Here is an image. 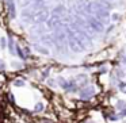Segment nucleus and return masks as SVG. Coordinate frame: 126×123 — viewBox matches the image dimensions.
<instances>
[{
	"mask_svg": "<svg viewBox=\"0 0 126 123\" xmlns=\"http://www.w3.org/2000/svg\"><path fill=\"white\" fill-rule=\"evenodd\" d=\"M87 11L90 15H94L96 19H99L102 23H107L110 20V14L109 10L104 7L103 3L100 1H91V3L87 4Z\"/></svg>",
	"mask_w": 126,
	"mask_h": 123,
	"instance_id": "1",
	"label": "nucleus"
},
{
	"mask_svg": "<svg viewBox=\"0 0 126 123\" xmlns=\"http://www.w3.org/2000/svg\"><path fill=\"white\" fill-rule=\"evenodd\" d=\"M66 42H68L69 49L75 53H81L84 50H87V46L80 41V38L75 34V31L68 26H66Z\"/></svg>",
	"mask_w": 126,
	"mask_h": 123,
	"instance_id": "2",
	"label": "nucleus"
},
{
	"mask_svg": "<svg viewBox=\"0 0 126 123\" xmlns=\"http://www.w3.org/2000/svg\"><path fill=\"white\" fill-rule=\"evenodd\" d=\"M57 82H58V85L65 91V92L75 93V92H79V89H80V87L77 85V82H76L75 79L65 80L64 77H57Z\"/></svg>",
	"mask_w": 126,
	"mask_h": 123,
	"instance_id": "3",
	"label": "nucleus"
},
{
	"mask_svg": "<svg viewBox=\"0 0 126 123\" xmlns=\"http://www.w3.org/2000/svg\"><path fill=\"white\" fill-rule=\"evenodd\" d=\"M84 18H85V22H87V25L90 26V28L94 31V33H103L104 25H103V23H102L99 19H96L94 15H90V14H87Z\"/></svg>",
	"mask_w": 126,
	"mask_h": 123,
	"instance_id": "4",
	"label": "nucleus"
},
{
	"mask_svg": "<svg viewBox=\"0 0 126 123\" xmlns=\"http://www.w3.org/2000/svg\"><path fill=\"white\" fill-rule=\"evenodd\" d=\"M95 93H96V89L92 85H85V87H81L79 89V96L81 100H90L91 97L95 96Z\"/></svg>",
	"mask_w": 126,
	"mask_h": 123,
	"instance_id": "5",
	"label": "nucleus"
},
{
	"mask_svg": "<svg viewBox=\"0 0 126 123\" xmlns=\"http://www.w3.org/2000/svg\"><path fill=\"white\" fill-rule=\"evenodd\" d=\"M47 18H49V12H47V10H45V8H39L38 11H37L35 14L33 15V18H31L30 22L35 23V25H41V23L46 22Z\"/></svg>",
	"mask_w": 126,
	"mask_h": 123,
	"instance_id": "6",
	"label": "nucleus"
},
{
	"mask_svg": "<svg viewBox=\"0 0 126 123\" xmlns=\"http://www.w3.org/2000/svg\"><path fill=\"white\" fill-rule=\"evenodd\" d=\"M7 3V8H8V15L11 19H15V16H16V11H15V3L14 0H6Z\"/></svg>",
	"mask_w": 126,
	"mask_h": 123,
	"instance_id": "7",
	"label": "nucleus"
},
{
	"mask_svg": "<svg viewBox=\"0 0 126 123\" xmlns=\"http://www.w3.org/2000/svg\"><path fill=\"white\" fill-rule=\"evenodd\" d=\"M65 12H66V10H65V7H64V6H57L54 10H53L52 15L58 16V18H61V19H63V18L65 16Z\"/></svg>",
	"mask_w": 126,
	"mask_h": 123,
	"instance_id": "8",
	"label": "nucleus"
},
{
	"mask_svg": "<svg viewBox=\"0 0 126 123\" xmlns=\"http://www.w3.org/2000/svg\"><path fill=\"white\" fill-rule=\"evenodd\" d=\"M75 80H76L79 87H85V85L88 84V77L85 76V74H77Z\"/></svg>",
	"mask_w": 126,
	"mask_h": 123,
	"instance_id": "9",
	"label": "nucleus"
},
{
	"mask_svg": "<svg viewBox=\"0 0 126 123\" xmlns=\"http://www.w3.org/2000/svg\"><path fill=\"white\" fill-rule=\"evenodd\" d=\"M15 52H16V54L19 55V58H20L22 61H26V60H27V54H26L25 50H23L20 46H18V45H16V46H15Z\"/></svg>",
	"mask_w": 126,
	"mask_h": 123,
	"instance_id": "10",
	"label": "nucleus"
},
{
	"mask_svg": "<svg viewBox=\"0 0 126 123\" xmlns=\"http://www.w3.org/2000/svg\"><path fill=\"white\" fill-rule=\"evenodd\" d=\"M8 50H10V53H11L12 55L16 54V52H15V43H14V39H12L11 35L8 37Z\"/></svg>",
	"mask_w": 126,
	"mask_h": 123,
	"instance_id": "11",
	"label": "nucleus"
},
{
	"mask_svg": "<svg viewBox=\"0 0 126 123\" xmlns=\"http://www.w3.org/2000/svg\"><path fill=\"white\" fill-rule=\"evenodd\" d=\"M44 109H45V104L42 103V101L35 103V106H34V112H42Z\"/></svg>",
	"mask_w": 126,
	"mask_h": 123,
	"instance_id": "12",
	"label": "nucleus"
},
{
	"mask_svg": "<svg viewBox=\"0 0 126 123\" xmlns=\"http://www.w3.org/2000/svg\"><path fill=\"white\" fill-rule=\"evenodd\" d=\"M33 46H34V49H35L37 52H39L41 54H49V50H47L46 47H41L39 45H37V43L33 45Z\"/></svg>",
	"mask_w": 126,
	"mask_h": 123,
	"instance_id": "13",
	"label": "nucleus"
},
{
	"mask_svg": "<svg viewBox=\"0 0 126 123\" xmlns=\"http://www.w3.org/2000/svg\"><path fill=\"white\" fill-rule=\"evenodd\" d=\"M107 119H109L110 122H117L119 118H118V114H114V112H109V114H107Z\"/></svg>",
	"mask_w": 126,
	"mask_h": 123,
	"instance_id": "14",
	"label": "nucleus"
},
{
	"mask_svg": "<svg viewBox=\"0 0 126 123\" xmlns=\"http://www.w3.org/2000/svg\"><path fill=\"white\" fill-rule=\"evenodd\" d=\"M115 107H117L118 109H123V108H126V101L125 100H122V99H119V100L117 101V104H115Z\"/></svg>",
	"mask_w": 126,
	"mask_h": 123,
	"instance_id": "15",
	"label": "nucleus"
},
{
	"mask_svg": "<svg viewBox=\"0 0 126 123\" xmlns=\"http://www.w3.org/2000/svg\"><path fill=\"white\" fill-rule=\"evenodd\" d=\"M118 88H119L121 92L126 93V82L125 81H118Z\"/></svg>",
	"mask_w": 126,
	"mask_h": 123,
	"instance_id": "16",
	"label": "nucleus"
},
{
	"mask_svg": "<svg viewBox=\"0 0 126 123\" xmlns=\"http://www.w3.org/2000/svg\"><path fill=\"white\" fill-rule=\"evenodd\" d=\"M47 80V84H49V87H52V88H56L57 87V82H56V80H53V79H46Z\"/></svg>",
	"mask_w": 126,
	"mask_h": 123,
	"instance_id": "17",
	"label": "nucleus"
},
{
	"mask_svg": "<svg viewBox=\"0 0 126 123\" xmlns=\"http://www.w3.org/2000/svg\"><path fill=\"white\" fill-rule=\"evenodd\" d=\"M49 73H50V68H46L44 72H42V79L46 80V79H47V76H49Z\"/></svg>",
	"mask_w": 126,
	"mask_h": 123,
	"instance_id": "18",
	"label": "nucleus"
},
{
	"mask_svg": "<svg viewBox=\"0 0 126 123\" xmlns=\"http://www.w3.org/2000/svg\"><path fill=\"white\" fill-rule=\"evenodd\" d=\"M14 85L15 87H23V85H25V80H15Z\"/></svg>",
	"mask_w": 126,
	"mask_h": 123,
	"instance_id": "19",
	"label": "nucleus"
},
{
	"mask_svg": "<svg viewBox=\"0 0 126 123\" xmlns=\"http://www.w3.org/2000/svg\"><path fill=\"white\" fill-rule=\"evenodd\" d=\"M0 47H1V49L7 47V41H6V38H1V39H0Z\"/></svg>",
	"mask_w": 126,
	"mask_h": 123,
	"instance_id": "20",
	"label": "nucleus"
},
{
	"mask_svg": "<svg viewBox=\"0 0 126 123\" xmlns=\"http://www.w3.org/2000/svg\"><path fill=\"white\" fill-rule=\"evenodd\" d=\"M125 116H126V108H123L118 112V118H125Z\"/></svg>",
	"mask_w": 126,
	"mask_h": 123,
	"instance_id": "21",
	"label": "nucleus"
},
{
	"mask_svg": "<svg viewBox=\"0 0 126 123\" xmlns=\"http://www.w3.org/2000/svg\"><path fill=\"white\" fill-rule=\"evenodd\" d=\"M0 70H1V72L6 70V62H4L3 60H0Z\"/></svg>",
	"mask_w": 126,
	"mask_h": 123,
	"instance_id": "22",
	"label": "nucleus"
},
{
	"mask_svg": "<svg viewBox=\"0 0 126 123\" xmlns=\"http://www.w3.org/2000/svg\"><path fill=\"white\" fill-rule=\"evenodd\" d=\"M117 76L119 77V79H122V77L125 76V73H123V70H119V69H117Z\"/></svg>",
	"mask_w": 126,
	"mask_h": 123,
	"instance_id": "23",
	"label": "nucleus"
},
{
	"mask_svg": "<svg viewBox=\"0 0 126 123\" xmlns=\"http://www.w3.org/2000/svg\"><path fill=\"white\" fill-rule=\"evenodd\" d=\"M11 66H15V69H19L22 65H20L19 62H14V61H12V62H11Z\"/></svg>",
	"mask_w": 126,
	"mask_h": 123,
	"instance_id": "24",
	"label": "nucleus"
},
{
	"mask_svg": "<svg viewBox=\"0 0 126 123\" xmlns=\"http://www.w3.org/2000/svg\"><path fill=\"white\" fill-rule=\"evenodd\" d=\"M8 100L11 101V103H14V101H15V99H14V95H12L11 92H8Z\"/></svg>",
	"mask_w": 126,
	"mask_h": 123,
	"instance_id": "25",
	"label": "nucleus"
},
{
	"mask_svg": "<svg viewBox=\"0 0 126 123\" xmlns=\"http://www.w3.org/2000/svg\"><path fill=\"white\" fill-rule=\"evenodd\" d=\"M111 19H112V20H118V19H119V15H118V14H112Z\"/></svg>",
	"mask_w": 126,
	"mask_h": 123,
	"instance_id": "26",
	"label": "nucleus"
}]
</instances>
